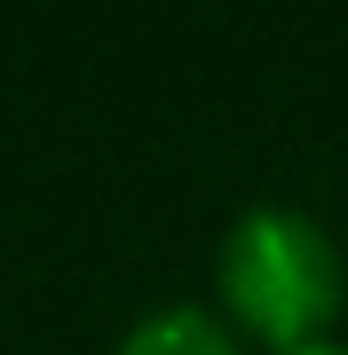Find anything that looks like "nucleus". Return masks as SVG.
<instances>
[{
  "label": "nucleus",
  "instance_id": "obj_1",
  "mask_svg": "<svg viewBox=\"0 0 348 355\" xmlns=\"http://www.w3.org/2000/svg\"><path fill=\"white\" fill-rule=\"evenodd\" d=\"M214 292L222 316L238 324V340H261L270 355L333 340L340 300H348V261L333 229L301 205H245L214 245Z\"/></svg>",
  "mask_w": 348,
  "mask_h": 355
},
{
  "label": "nucleus",
  "instance_id": "obj_2",
  "mask_svg": "<svg viewBox=\"0 0 348 355\" xmlns=\"http://www.w3.org/2000/svg\"><path fill=\"white\" fill-rule=\"evenodd\" d=\"M111 355H245L238 324L222 308H198V300H167V308H142V316L119 331Z\"/></svg>",
  "mask_w": 348,
  "mask_h": 355
},
{
  "label": "nucleus",
  "instance_id": "obj_3",
  "mask_svg": "<svg viewBox=\"0 0 348 355\" xmlns=\"http://www.w3.org/2000/svg\"><path fill=\"white\" fill-rule=\"evenodd\" d=\"M293 355H348V340H317V347H293Z\"/></svg>",
  "mask_w": 348,
  "mask_h": 355
}]
</instances>
